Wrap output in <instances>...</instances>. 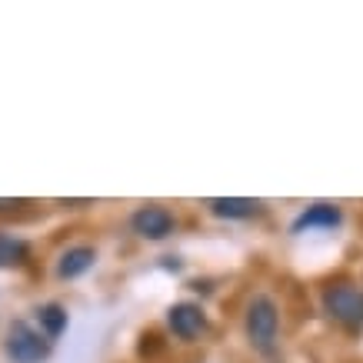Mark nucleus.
Segmentation results:
<instances>
[{"instance_id": "7", "label": "nucleus", "mask_w": 363, "mask_h": 363, "mask_svg": "<svg viewBox=\"0 0 363 363\" xmlns=\"http://www.w3.org/2000/svg\"><path fill=\"white\" fill-rule=\"evenodd\" d=\"M207 207L213 217H223V220H250L264 210V203L250 197H213Z\"/></svg>"}, {"instance_id": "4", "label": "nucleus", "mask_w": 363, "mask_h": 363, "mask_svg": "<svg viewBox=\"0 0 363 363\" xmlns=\"http://www.w3.org/2000/svg\"><path fill=\"white\" fill-rule=\"evenodd\" d=\"M133 233H140L143 240H164L174 233V213L160 203H143V207L133 210L130 217Z\"/></svg>"}, {"instance_id": "2", "label": "nucleus", "mask_w": 363, "mask_h": 363, "mask_svg": "<svg viewBox=\"0 0 363 363\" xmlns=\"http://www.w3.org/2000/svg\"><path fill=\"white\" fill-rule=\"evenodd\" d=\"M323 313L343 327H363V286L357 284H330L323 286Z\"/></svg>"}, {"instance_id": "10", "label": "nucleus", "mask_w": 363, "mask_h": 363, "mask_svg": "<svg viewBox=\"0 0 363 363\" xmlns=\"http://www.w3.org/2000/svg\"><path fill=\"white\" fill-rule=\"evenodd\" d=\"M27 260V243L21 237H11V233H0V270H13V267H23Z\"/></svg>"}, {"instance_id": "6", "label": "nucleus", "mask_w": 363, "mask_h": 363, "mask_svg": "<svg viewBox=\"0 0 363 363\" xmlns=\"http://www.w3.org/2000/svg\"><path fill=\"white\" fill-rule=\"evenodd\" d=\"M340 220H343V213H340V207H337V203H313V207H307L297 220H294V227H290V230H294V233L333 230V227H340Z\"/></svg>"}, {"instance_id": "11", "label": "nucleus", "mask_w": 363, "mask_h": 363, "mask_svg": "<svg viewBox=\"0 0 363 363\" xmlns=\"http://www.w3.org/2000/svg\"><path fill=\"white\" fill-rule=\"evenodd\" d=\"M13 207H21V200H0V210H13Z\"/></svg>"}, {"instance_id": "9", "label": "nucleus", "mask_w": 363, "mask_h": 363, "mask_svg": "<svg viewBox=\"0 0 363 363\" xmlns=\"http://www.w3.org/2000/svg\"><path fill=\"white\" fill-rule=\"evenodd\" d=\"M37 323H40V333L54 343L67 330V310L60 303H44V307H37Z\"/></svg>"}, {"instance_id": "5", "label": "nucleus", "mask_w": 363, "mask_h": 363, "mask_svg": "<svg viewBox=\"0 0 363 363\" xmlns=\"http://www.w3.org/2000/svg\"><path fill=\"white\" fill-rule=\"evenodd\" d=\"M167 327L180 340H197L200 333L207 330V313L197 303H174V307L167 310Z\"/></svg>"}, {"instance_id": "8", "label": "nucleus", "mask_w": 363, "mask_h": 363, "mask_svg": "<svg viewBox=\"0 0 363 363\" xmlns=\"http://www.w3.org/2000/svg\"><path fill=\"white\" fill-rule=\"evenodd\" d=\"M97 260V253L94 247H70V250L60 253V260H57V277L60 280H74V277L87 274L90 267Z\"/></svg>"}, {"instance_id": "1", "label": "nucleus", "mask_w": 363, "mask_h": 363, "mask_svg": "<svg viewBox=\"0 0 363 363\" xmlns=\"http://www.w3.org/2000/svg\"><path fill=\"white\" fill-rule=\"evenodd\" d=\"M247 340L253 343V350L270 353L277 347V333H280V310L270 297H253L247 307V320H243Z\"/></svg>"}, {"instance_id": "3", "label": "nucleus", "mask_w": 363, "mask_h": 363, "mask_svg": "<svg viewBox=\"0 0 363 363\" xmlns=\"http://www.w3.org/2000/svg\"><path fill=\"white\" fill-rule=\"evenodd\" d=\"M4 350L13 363H44L50 357V340L40 330H33L30 323L13 320L11 330H7V340H4Z\"/></svg>"}]
</instances>
